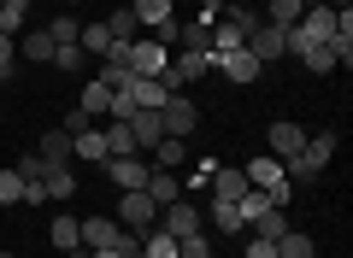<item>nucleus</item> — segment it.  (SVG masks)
Returning a JSON list of instances; mask_svg holds the SVG:
<instances>
[{"label":"nucleus","mask_w":353,"mask_h":258,"mask_svg":"<svg viewBox=\"0 0 353 258\" xmlns=\"http://www.w3.org/2000/svg\"><path fill=\"white\" fill-rule=\"evenodd\" d=\"M71 194H77V176L71 171H48V200H59V206H65Z\"/></svg>","instance_id":"nucleus-32"},{"label":"nucleus","mask_w":353,"mask_h":258,"mask_svg":"<svg viewBox=\"0 0 353 258\" xmlns=\"http://www.w3.org/2000/svg\"><path fill=\"white\" fill-rule=\"evenodd\" d=\"M36 153H41V164H48V171H65V164H71V136H65V129H48Z\"/></svg>","instance_id":"nucleus-12"},{"label":"nucleus","mask_w":353,"mask_h":258,"mask_svg":"<svg viewBox=\"0 0 353 258\" xmlns=\"http://www.w3.org/2000/svg\"><path fill=\"white\" fill-rule=\"evenodd\" d=\"M101 136H106V159H124V153H141V147H136V136H130V123H112V118H106V129H101Z\"/></svg>","instance_id":"nucleus-15"},{"label":"nucleus","mask_w":353,"mask_h":258,"mask_svg":"<svg viewBox=\"0 0 353 258\" xmlns=\"http://www.w3.org/2000/svg\"><path fill=\"white\" fill-rule=\"evenodd\" d=\"M148 194L159 200V206H171V200H183V176H171V171H159V164H153V176H148Z\"/></svg>","instance_id":"nucleus-16"},{"label":"nucleus","mask_w":353,"mask_h":258,"mask_svg":"<svg viewBox=\"0 0 353 258\" xmlns=\"http://www.w3.org/2000/svg\"><path fill=\"white\" fill-rule=\"evenodd\" d=\"M71 159L106 164V136H101V129H77V136H71Z\"/></svg>","instance_id":"nucleus-13"},{"label":"nucleus","mask_w":353,"mask_h":258,"mask_svg":"<svg viewBox=\"0 0 353 258\" xmlns=\"http://www.w3.org/2000/svg\"><path fill=\"white\" fill-rule=\"evenodd\" d=\"M77 223H83V217H65V211H59V217H53V229H48L53 252H71V246H77Z\"/></svg>","instance_id":"nucleus-28"},{"label":"nucleus","mask_w":353,"mask_h":258,"mask_svg":"<svg viewBox=\"0 0 353 258\" xmlns=\"http://www.w3.org/2000/svg\"><path fill=\"white\" fill-rule=\"evenodd\" d=\"M141 252H148V258H176V235H165L159 223H153V229L141 235Z\"/></svg>","instance_id":"nucleus-26"},{"label":"nucleus","mask_w":353,"mask_h":258,"mask_svg":"<svg viewBox=\"0 0 353 258\" xmlns=\"http://www.w3.org/2000/svg\"><path fill=\"white\" fill-rule=\"evenodd\" d=\"M77 47H83V53H106V47H112V36H106V24H83V36H77Z\"/></svg>","instance_id":"nucleus-31"},{"label":"nucleus","mask_w":353,"mask_h":258,"mask_svg":"<svg viewBox=\"0 0 353 258\" xmlns=\"http://www.w3.org/2000/svg\"><path fill=\"white\" fill-rule=\"evenodd\" d=\"M65 6H83V0H65Z\"/></svg>","instance_id":"nucleus-46"},{"label":"nucleus","mask_w":353,"mask_h":258,"mask_svg":"<svg viewBox=\"0 0 353 258\" xmlns=\"http://www.w3.org/2000/svg\"><path fill=\"white\" fill-rule=\"evenodd\" d=\"M265 153H271L277 164L301 159V153H306V129H301V123H271V129H265Z\"/></svg>","instance_id":"nucleus-4"},{"label":"nucleus","mask_w":353,"mask_h":258,"mask_svg":"<svg viewBox=\"0 0 353 258\" xmlns=\"http://www.w3.org/2000/svg\"><path fill=\"white\" fill-rule=\"evenodd\" d=\"M24 206H48V176L41 182H24Z\"/></svg>","instance_id":"nucleus-42"},{"label":"nucleus","mask_w":353,"mask_h":258,"mask_svg":"<svg viewBox=\"0 0 353 258\" xmlns=\"http://www.w3.org/2000/svg\"><path fill=\"white\" fill-rule=\"evenodd\" d=\"M130 12H136L141 30H153V24H165V18H176V12H171V0H130Z\"/></svg>","instance_id":"nucleus-19"},{"label":"nucleus","mask_w":353,"mask_h":258,"mask_svg":"<svg viewBox=\"0 0 353 258\" xmlns=\"http://www.w3.org/2000/svg\"><path fill=\"white\" fill-rule=\"evenodd\" d=\"M88 258H124V252H112V246H101V252H88Z\"/></svg>","instance_id":"nucleus-44"},{"label":"nucleus","mask_w":353,"mask_h":258,"mask_svg":"<svg viewBox=\"0 0 353 258\" xmlns=\"http://www.w3.org/2000/svg\"><path fill=\"white\" fill-rule=\"evenodd\" d=\"M212 176H218V159H212V153H206V159H201V164H194V176H183V182H189V188H194V194H201V188H206V182H212Z\"/></svg>","instance_id":"nucleus-38"},{"label":"nucleus","mask_w":353,"mask_h":258,"mask_svg":"<svg viewBox=\"0 0 353 258\" xmlns=\"http://www.w3.org/2000/svg\"><path fill=\"white\" fill-rule=\"evenodd\" d=\"M18 53H24L30 65H53V36H48V30H36V36L18 41Z\"/></svg>","instance_id":"nucleus-24"},{"label":"nucleus","mask_w":353,"mask_h":258,"mask_svg":"<svg viewBox=\"0 0 353 258\" xmlns=\"http://www.w3.org/2000/svg\"><path fill=\"white\" fill-rule=\"evenodd\" d=\"M248 258H277V241H259V235H253V241H248Z\"/></svg>","instance_id":"nucleus-43"},{"label":"nucleus","mask_w":353,"mask_h":258,"mask_svg":"<svg viewBox=\"0 0 353 258\" xmlns=\"http://www.w3.org/2000/svg\"><path fill=\"white\" fill-rule=\"evenodd\" d=\"M176 258H212V241L206 235H189V241H176Z\"/></svg>","instance_id":"nucleus-40"},{"label":"nucleus","mask_w":353,"mask_h":258,"mask_svg":"<svg viewBox=\"0 0 353 258\" xmlns=\"http://www.w3.org/2000/svg\"><path fill=\"white\" fill-rule=\"evenodd\" d=\"M236 211H241V223H253V217H265V211H271V194H265V188H248V194L236 200ZM283 211V206H277Z\"/></svg>","instance_id":"nucleus-27"},{"label":"nucleus","mask_w":353,"mask_h":258,"mask_svg":"<svg viewBox=\"0 0 353 258\" xmlns=\"http://www.w3.org/2000/svg\"><path fill=\"white\" fill-rule=\"evenodd\" d=\"M24 200V176L18 171H0V206H18Z\"/></svg>","instance_id":"nucleus-34"},{"label":"nucleus","mask_w":353,"mask_h":258,"mask_svg":"<svg viewBox=\"0 0 353 258\" xmlns=\"http://www.w3.org/2000/svg\"><path fill=\"white\" fill-rule=\"evenodd\" d=\"M124 123H130V136H136V147H141V153L159 147V136H165V129H159V111H141V106H136Z\"/></svg>","instance_id":"nucleus-10"},{"label":"nucleus","mask_w":353,"mask_h":258,"mask_svg":"<svg viewBox=\"0 0 353 258\" xmlns=\"http://www.w3.org/2000/svg\"><path fill=\"white\" fill-rule=\"evenodd\" d=\"M159 200L148 194V188H130V194H118V223H124V229H136V235H148L153 223H159Z\"/></svg>","instance_id":"nucleus-2"},{"label":"nucleus","mask_w":353,"mask_h":258,"mask_svg":"<svg viewBox=\"0 0 353 258\" xmlns=\"http://www.w3.org/2000/svg\"><path fill=\"white\" fill-rule=\"evenodd\" d=\"M206 223H218L224 235H241V229H248L241 211H236V200H212V206H206Z\"/></svg>","instance_id":"nucleus-17"},{"label":"nucleus","mask_w":353,"mask_h":258,"mask_svg":"<svg viewBox=\"0 0 353 258\" xmlns=\"http://www.w3.org/2000/svg\"><path fill=\"white\" fill-rule=\"evenodd\" d=\"M48 36H53V47H65V41H77V36H83V24H77L71 12H59V18L48 24Z\"/></svg>","instance_id":"nucleus-30"},{"label":"nucleus","mask_w":353,"mask_h":258,"mask_svg":"<svg viewBox=\"0 0 353 258\" xmlns=\"http://www.w3.org/2000/svg\"><path fill=\"white\" fill-rule=\"evenodd\" d=\"M206 188H212V200H241V194H248V176H241V171H224V164H218V176H212Z\"/></svg>","instance_id":"nucleus-18"},{"label":"nucleus","mask_w":353,"mask_h":258,"mask_svg":"<svg viewBox=\"0 0 353 258\" xmlns=\"http://www.w3.org/2000/svg\"><path fill=\"white\" fill-rule=\"evenodd\" d=\"M301 65H306V71H318V76H330V71H336V53H330V41H312V47L301 53Z\"/></svg>","instance_id":"nucleus-29"},{"label":"nucleus","mask_w":353,"mask_h":258,"mask_svg":"<svg viewBox=\"0 0 353 258\" xmlns=\"http://www.w3.org/2000/svg\"><path fill=\"white\" fill-rule=\"evenodd\" d=\"M101 83L118 94V88H130V83H136V71H130V65H106V59H101Z\"/></svg>","instance_id":"nucleus-33"},{"label":"nucleus","mask_w":353,"mask_h":258,"mask_svg":"<svg viewBox=\"0 0 353 258\" xmlns=\"http://www.w3.org/2000/svg\"><path fill=\"white\" fill-rule=\"evenodd\" d=\"M336 147H341L336 129H306V153L283 164V176H289V182H318V176L330 171V159H336Z\"/></svg>","instance_id":"nucleus-1"},{"label":"nucleus","mask_w":353,"mask_h":258,"mask_svg":"<svg viewBox=\"0 0 353 258\" xmlns=\"http://www.w3.org/2000/svg\"><path fill=\"white\" fill-rule=\"evenodd\" d=\"M183 159H189V141H176V136H159V147H153V164H159V171H176Z\"/></svg>","instance_id":"nucleus-21"},{"label":"nucleus","mask_w":353,"mask_h":258,"mask_svg":"<svg viewBox=\"0 0 353 258\" xmlns=\"http://www.w3.org/2000/svg\"><path fill=\"white\" fill-rule=\"evenodd\" d=\"M194 123H201V111H194V100H189V94H171V100L159 106V129H165V136L189 141V129H194Z\"/></svg>","instance_id":"nucleus-5"},{"label":"nucleus","mask_w":353,"mask_h":258,"mask_svg":"<svg viewBox=\"0 0 353 258\" xmlns=\"http://www.w3.org/2000/svg\"><path fill=\"white\" fill-rule=\"evenodd\" d=\"M101 24H106V36H112V41H136V12H130V6H118V12H106L101 18Z\"/></svg>","instance_id":"nucleus-23"},{"label":"nucleus","mask_w":353,"mask_h":258,"mask_svg":"<svg viewBox=\"0 0 353 258\" xmlns=\"http://www.w3.org/2000/svg\"><path fill=\"white\" fill-rule=\"evenodd\" d=\"M301 12H306L301 0H265V24H283V30H294V24H301Z\"/></svg>","instance_id":"nucleus-22"},{"label":"nucleus","mask_w":353,"mask_h":258,"mask_svg":"<svg viewBox=\"0 0 353 258\" xmlns=\"http://www.w3.org/2000/svg\"><path fill=\"white\" fill-rule=\"evenodd\" d=\"M24 12H30V6H12V0H0V30H6V36H18V30H24Z\"/></svg>","instance_id":"nucleus-37"},{"label":"nucleus","mask_w":353,"mask_h":258,"mask_svg":"<svg viewBox=\"0 0 353 258\" xmlns=\"http://www.w3.org/2000/svg\"><path fill=\"white\" fill-rule=\"evenodd\" d=\"M0 258H18V252H0Z\"/></svg>","instance_id":"nucleus-48"},{"label":"nucleus","mask_w":353,"mask_h":258,"mask_svg":"<svg viewBox=\"0 0 353 258\" xmlns=\"http://www.w3.org/2000/svg\"><path fill=\"white\" fill-rule=\"evenodd\" d=\"M165 65H171V47H159L153 36H136V47H130V71H136V76H159Z\"/></svg>","instance_id":"nucleus-8"},{"label":"nucleus","mask_w":353,"mask_h":258,"mask_svg":"<svg viewBox=\"0 0 353 258\" xmlns=\"http://www.w3.org/2000/svg\"><path fill=\"white\" fill-rule=\"evenodd\" d=\"M159 229H165V235H176V241L201 235V206H189V200H171V206L159 211Z\"/></svg>","instance_id":"nucleus-6"},{"label":"nucleus","mask_w":353,"mask_h":258,"mask_svg":"<svg viewBox=\"0 0 353 258\" xmlns=\"http://www.w3.org/2000/svg\"><path fill=\"white\" fill-rule=\"evenodd\" d=\"M277 258H318V241H312V235H301V229H289L277 241Z\"/></svg>","instance_id":"nucleus-25"},{"label":"nucleus","mask_w":353,"mask_h":258,"mask_svg":"<svg viewBox=\"0 0 353 258\" xmlns=\"http://www.w3.org/2000/svg\"><path fill=\"white\" fill-rule=\"evenodd\" d=\"M106 106H112V88L94 76V83H83V100H77V111L83 118H106Z\"/></svg>","instance_id":"nucleus-14"},{"label":"nucleus","mask_w":353,"mask_h":258,"mask_svg":"<svg viewBox=\"0 0 353 258\" xmlns=\"http://www.w3.org/2000/svg\"><path fill=\"white\" fill-rule=\"evenodd\" d=\"M12 171L24 176V182H41V176H48V164H41V153H24V159H18Z\"/></svg>","instance_id":"nucleus-39"},{"label":"nucleus","mask_w":353,"mask_h":258,"mask_svg":"<svg viewBox=\"0 0 353 258\" xmlns=\"http://www.w3.org/2000/svg\"><path fill=\"white\" fill-rule=\"evenodd\" d=\"M12 59H18V47H12V36L0 30V83H12Z\"/></svg>","instance_id":"nucleus-41"},{"label":"nucleus","mask_w":353,"mask_h":258,"mask_svg":"<svg viewBox=\"0 0 353 258\" xmlns=\"http://www.w3.org/2000/svg\"><path fill=\"white\" fill-rule=\"evenodd\" d=\"M283 36H289V30H283V24H265V18H259V24L248 30V53H253V59H259V65L283 59Z\"/></svg>","instance_id":"nucleus-7"},{"label":"nucleus","mask_w":353,"mask_h":258,"mask_svg":"<svg viewBox=\"0 0 353 258\" xmlns=\"http://www.w3.org/2000/svg\"><path fill=\"white\" fill-rule=\"evenodd\" d=\"M12 6H30V0H12Z\"/></svg>","instance_id":"nucleus-47"},{"label":"nucleus","mask_w":353,"mask_h":258,"mask_svg":"<svg viewBox=\"0 0 353 258\" xmlns=\"http://www.w3.org/2000/svg\"><path fill=\"white\" fill-rule=\"evenodd\" d=\"M0 211H6V206H0Z\"/></svg>","instance_id":"nucleus-49"},{"label":"nucleus","mask_w":353,"mask_h":258,"mask_svg":"<svg viewBox=\"0 0 353 258\" xmlns=\"http://www.w3.org/2000/svg\"><path fill=\"white\" fill-rule=\"evenodd\" d=\"M248 229H253V235H259V241H283V235H289V229H294V223H289V217H283V211H277V206H271V211H265V217H253V223H248Z\"/></svg>","instance_id":"nucleus-20"},{"label":"nucleus","mask_w":353,"mask_h":258,"mask_svg":"<svg viewBox=\"0 0 353 258\" xmlns=\"http://www.w3.org/2000/svg\"><path fill=\"white\" fill-rule=\"evenodd\" d=\"M101 171H106V182H112L118 194H130V188H148V176H153V164L141 159V153H124V159H106Z\"/></svg>","instance_id":"nucleus-3"},{"label":"nucleus","mask_w":353,"mask_h":258,"mask_svg":"<svg viewBox=\"0 0 353 258\" xmlns=\"http://www.w3.org/2000/svg\"><path fill=\"white\" fill-rule=\"evenodd\" d=\"M148 36L159 41V47H176V41H183V18H165V24H153Z\"/></svg>","instance_id":"nucleus-35"},{"label":"nucleus","mask_w":353,"mask_h":258,"mask_svg":"<svg viewBox=\"0 0 353 258\" xmlns=\"http://www.w3.org/2000/svg\"><path fill=\"white\" fill-rule=\"evenodd\" d=\"M241 176H248V188H265V194H271V188H283V182H289V176H283V164L271 159V153H265V159H253V164H248V171H241Z\"/></svg>","instance_id":"nucleus-11"},{"label":"nucleus","mask_w":353,"mask_h":258,"mask_svg":"<svg viewBox=\"0 0 353 258\" xmlns=\"http://www.w3.org/2000/svg\"><path fill=\"white\" fill-rule=\"evenodd\" d=\"M83 59H88V53L77 47V41H65V47H53V65H59V71H83Z\"/></svg>","instance_id":"nucleus-36"},{"label":"nucleus","mask_w":353,"mask_h":258,"mask_svg":"<svg viewBox=\"0 0 353 258\" xmlns=\"http://www.w3.org/2000/svg\"><path fill=\"white\" fill-rule=\"evenodd\" d=\"M212 71H224L230 83H259V76H265V65L253 59L248 47H236V53H224V59H212Z\"/></svg>","instance_id":"nucleus-9"},{"label":"nucleus","mask_w":353,"mask_h":258,"mask_svg":"<svg viewBox=\"0 0 353 258\" xmlns=\"http://www.w3.org/2000/svg\"><path fill=\"white\" fill-rule=\"evenodd\" d=\"M324 6H353V0H324Z\"/></svg>","instance_id":"nucleus-45"}]
</instances>
